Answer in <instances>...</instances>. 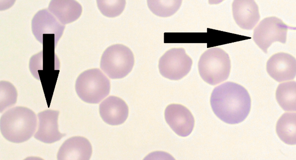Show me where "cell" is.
Listing matches in <instances>:
<instances>
[{"mask_svg": "<svg viewBox=\"0 0 296 160\" xmlns=\"http://www.w3.org/2000/svg\"><path fill=\"white\" fill-rule=\"evenodd\" d=\"M210 104L219 118L228 124H237L242 122L248 116L251 100L248 92L243 86L227 82L213 90Z\"/></svg>", "mask_w": 296, "mask_h": 160, "instance_id": "6da1fadb", "label": "cell"}, {"mask_svg": "<svg viewBox=\"0 0 296 160\" xmlns=\"http://www.w3.org/2000/svg\"><path fill=\"white\" fill-rule=\"evenodd\" d=\"M35 112L29 108L16 106L7 110L1 117L0 130L3 136L14 143L29 140L36 130Z\"/></svg>", "mask_w": 296, "mask_h": 160, "instance_id": "7a4b0ae2", "label": "cell"}, {"mask_svg": "<svg viewBox=\"0 0 296 160\" xmlns=\"http://www.w3.org/2000/svg\"><path fill=\"white\" fill-rule=\"evenodd\" d=\"M200 76L207 83L216 85L229 77L231 61L228 54L223 50L213 47L207 50L201 56L198 62Z\"/></svg>", "mask_w": 296, "mask_h": 160, "instance_id": "3957f363", "label": "cell"}, {"mask_svg": "<svg viewBox=\"0 0 296 160\" xmlns=\"http://www.w3.org/2000/svg\"><path fill=\"white\" fill-rule=\"evenodd\" d=\"M75 88L82 100L89 104H97L109 94L111 83L100 69L92 68L79 75Z\"/></svg>", "mask_w": 296, "mask_h": 160, "instance_id": "277c9868", "label": "cell"}, {"mask_svg": "<svg viewBox=\"0 0 296 160\" xmlns=\"http://www.w3.org/2000/svg\"><path fill=\"white\" fill-rule=\"evenodd\" d=\"M134 56L127 46L116 44L110 46L103 52L101 60V70L111 78H122L132 70Z\"/></svg>", "mask_w": 296, "mask_h": 160, "instance_id": "5b68a950", "label": "cell"}, {"mask_svg": "<svg viewBox=\"0 0 296 160\" xmlns=\"http://www.w3.org/2000/svg\"><path fill=\"white\" fill-rule=\"evenodd\" d=\"M289 28L281 19L276 16L267 17L256 26L253 38L259 48L266 54L272 43L276 42L285 43Z\"/></svg>", "mask_w": 296, "mask_h": 160, "instance_id": "8992f818", "label": "cell"}, {"mask_svg": "<svg viewBox=\"0 0 296 160\" xmlns=\"http://www.w3.org/2000/svg\"><path fill=\"white\" fill-rule=\"evenodd\" d=\"M192 64L191 58L183 48H173L167 50L159 59L160 74L170 80H179L186 76Z\"/></svg>", "mask_w": 296, "mask_h": 160, "instance_id": "52a82bcc", "label": "cell"}, {"mask_svg": "<svg viewBox=\"0 0 296 160\" xmlns=\"http://www.w3.org/2000/svg\"><path fill=\"white\" fill-rule=\"evenodd\" d=\"M31 26L33 34L41 44L46 41L47 35H51L54 38L56 44L65 28V26L46 8L38 11L35 14Z\"/></svg>", "mask_w": 296, "mask_h": 160, "instance_id": "ba28073f", "label": "cell"}, {"mask_svg": "<svg viewBox=\"0 0 296 160\" xmlns=\"http://www.w3.org/2000/svg\"><path fill=\"white\" fill-rule=\"evenodd\" d=\"M164 116L167 124L179 136H187L192 132L194 119L185 106L179 104H170L166 108Z\"/></svg>", "mask_w": 296, "mask_h": 160, "instance_id": "9c48e42d", "label": "cell"}, {"mask_svg": "<svg viewBox=\"0 0 296 160\" xmlns=\"http://www.w3.org/2000/svg\"><path fill=\"white\" fill-rule=\"evenodd\" d=\"M269 75L278 82L294 79L296 75L295 58L285 52H278L272 56L266 64Z\"/></svg>", "mask_w": 296, "mask_h": 160, "instance_id": "30bf717a", "label": "cell"}, {"mask_svg": "<svg viewBox=\"0 0 296 160\" xmlns=\"http://www.w3.org/2000/svg\"><path fill=\"white\" fill-rule=\"evenodd\" d=\"M58 110H47L38 114V130L34 138L46 144H52L60 140L65 136L58 130Z\"/></svg>", "mask_w": 296, "mask_h": 160, "instance_id": "8fae6325", "label": "cell"}, {"mask_svg": "<svg viewBox=\"0 0 296 160\" xmlns=\"http://www.w3.org/2000/svg\"><path fill=\"white\" fill-rule=\"evenodd\" d=\"M92 154V146L86 138L76 136L66 140L57 153L58 160H89Z\"/></svg>", "mask_w": 296, "mask_h": 160, "instance_id": "7c38bea8", "label": "cell"}, {"mask_svg": "<svg viewBox=\"0 0 296 160\" xmlns=\"http://www.w3.org/2000/svg\"><path fill=\"white\" fill-rule=\"evenodd\" d=\"M232 6L234 19L241 28L251 30L259 22V8L255 1L235 0Z\"/></svg>", "mask_w": 296, "mask_h": 160, "instance_id": "4fadbf2b", "label": "cell"}, {"mask_svg": "<svg viewBox=\"0 0 296 160\" xmlns=\"http://www.w3.org/2000/svg\"><path fill=\"white\" fill-rule=\"evenodd\" d=\"M99 112L106 123L117 126L122 124L127 120L129 109L122 98L113 96H109L100 104Z\"/></svg>", "mask_w": 296, "mask_h": 160, "instance_id": "5bb4252c", "label": "cell"}, {"mask_svg": "<svg viewBox=\"0 0 296 160\" xmlns=\"http://www.w3.org/2000/svg\"><path fill=\"white\" fill-rule=\"evenodd\" d=\"M48 10L63 25L77 20L82 10L80 4L73 0H51Z\"/></svg>", "mask_w": 296, "mask_h": 160, "instance_id": "9a60e30c", "label": "cell"}, {"mask_svg": "<svg viewBox=\"0 0 296 160\" xmlns=\"http://www.w3.org/2000/svg\"><path fill=\"white\" fill-rule=\"evenodd\" d=\"M295 124V112L284 113L277 122V134L282 142L287 144L295 145L296 144Z\"/></svg>", "mask_w": 296, "mask_h": 160, "instance_id": "2e32d148", "label": "cell"}, {"mask_svg": "<svg viewBox=\"0 0 296 160\" xmlns=\"http://www.w3.org/2000/svg\"><path fill=\"white\" fill-rule=\"evenodd\" d=\"M296 82L295 80L280 84L276 90V99L285 111L295 112L296 110Z\"/></svg>", "mask_w": 296, "mask_h": 160, "instance_id": "e0dca14e", "label": "cell"}, {"mask_svg": "<svg viewBox=\"0 0 296 160\" xmlns=\"http://www.w3.org/2000/svg\"><path fill=\"white\" fill-rule=\"evenodd\" d=\"M181 2V0H147L150 10L160 17H168L174 14L179 8Z\"/></svg>", "mask_w": 296, "mask_h": 160, "instance_id": "ac0fdd59", "label": "cell"}, {"mask_svg": "<svg viewBox=\"0 0 296 160\" xmlns=\"http://www.w3.org/2000/svg\"><path fill=\"white\" fill-rule=\"evenodd\" d=\"M96 2L101 13L109 18L116 17L121 14L126 3L125 0H98Z\"/></svg>", "mask_w": 296, "mask_h": 160, "instance_id": "d6986e66", "label": "cell"}, {"mask_svg": "<svg viewBox=\"0 0 296 160\" xmlns=\"http://www.w3.org/2000/svg\"><path fill=\"white\" fill-rule=\"evenodd\" d=\"M1 112L15 104L17 92L15 86L6 81L1 82Z\"/></svg>", "mask_w": 296, "mask_h": 160, "instance_id": "ffe728a7", "label": "cell"}]
</instances>
